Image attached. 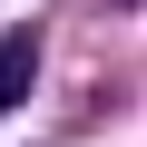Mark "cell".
Returning a JSON list of instances; mask_svg holds the SVG:
<instances>
[{"label":"cell","mask_w":147,"mask_h":147,"mask_svg":"<svg viewBox=\"0 0 147 147\" xmlns=\"http://www.w3.org/2000/svg\"><path fill=\"white\" fill-rule=\"evenodd\" d=\"M30 79H39V39H30V30H10V39H0V118L30 98Z\"/></svg>","instance_id":"obj_1"},{"label":"cell","mask_w":147,"mask_h":147,"mask_svg":"<svg viewBox=\"0 0 147 147\" xmlns=\"http://www.w3.org/2000/svg\"><path fill=\"white\" fill-rule=\"evenodd\" d=\"M118 10H137V0H118Z\"/></svg>","instance_id":"obj_2"}]
</instances>
